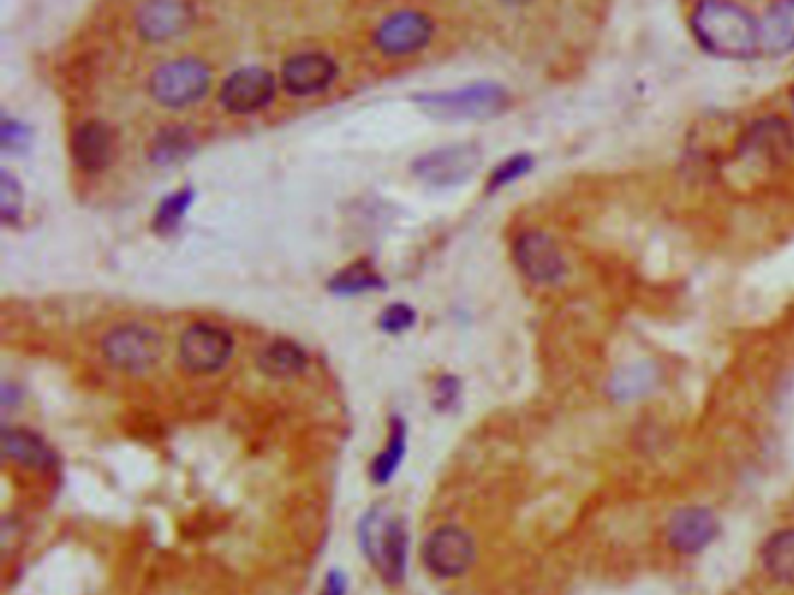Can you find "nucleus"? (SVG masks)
Instances as JSON below:
<instances>
[{
  "label": "nucleus",
  "mask_w": 794,
  "mask_h": 595,
  "mask_svg": "<svg viewBox=\"0 0 794 595\" xmlns=\"http://www.w3.org/2000/svg\"><path fill=\"white\" fill-rule=\"evenodd\" d=\"M371 289H382V277L368 266V264H357L349 266L343 272H338L334 279H331V291L343 293V295H353V293H364Z\"/></svg>",
  "instance_id": "4be33fe9"
},
{
  "label": "nucleus",
  "mask_w": 794,
  "mask_h": 595,
  "mask_svg": "<svg viewBox=\"0 0 794 595\" xmlns=\"http://www.w3.org/2000/svg\"><path fill=\"white\" fill-rule=\"evenodd\" d=\"M345 591H347L345 574L334 570V572H329V576H326V582H324L320 595H345Z\"/></svg>",
  "instance_id": "c756f323"
},
{
  "label": "nucleus",
  "mask_w": 794,
  "mask_h": 595,
  "mask_svg": "<svg viewBox=\"0 0 794 595\" xmlns=\"http://www.w3.org/2000/svg\"><path fill=\"white\" fill-rule=\"evenodd\" d=\"M0 142H3V147L8 149V152L26 149L28 142H31V130L26 126H22V124L5 119L3 128H0Z\"/></svg>",
  "instance_id": "cd10ccee"
},
{
  "label": "nucleus",
  "mask_w": 794,
  "mask_h": 595,
  "mask_svg": "<svg viewBox=\"0 0 794 595\" xmlns=\"http://www.w3.org/2000/svg\"><path fill=\"white\" fill-rule=\"evenodd\" d=\"M431 22L419 12H396L376 31V45L384 54H411L431 40Z\"/></svg>",
  "instance_id": "ddd939ff"
},
{
  "label": "nucleus",
  "mask_w": 794,
  "mask_h": 595,
  "mask_svg": "<svg viewBox=\"0 0 794 595\" xmlns=\"http://www.w3.org/2000/svg\"><path fill=\"white\" fill-rule=\"evenodd\" d=\"M697 43L727 61H750L762 51L760 24L734 0H699L690 16Z\"/></svg>",
  "instance_id": "f257e3e1"
},
{
  "label": "nucleus",
  "mask_w": 794,
  "mask_h": 595,
  "mask_svg": "<svg viewBox=\"0 0 794 595\" xmlns=\"http://www.w3.org/2000/svg\"><path fill=\"white\" fill-rule=\"evenodd\" d=\"M417 103L422 109L438 119H492L498 117L510 105V93L494 82H480L457 91L431 93L419 96Z\"/></svg>",
  "instance_id": "7ed1b4c3"
},
{
  "label": "nucleus",
  "mask_w": 794,
  "mask_h": 595,
  "mask_svg": "<svg viewBox=\"0 0 794 595\" xmlns=\"http://www.w3.org/2000/svg\"><path fill=\"white\" fill-rule=\"evenodd\" d=\"M192 152V138L184 128H163L152 144V161L171 165Z\"/></svg>",
  "instance_id": "5701e85b"
},
{
  "label": "nucleus",
  "mask_w": 794,
  "mask_h": 595,
  "mask_svg": "<svg viewBox=\"0 0 794 595\" xmlns=\"http://www.w3.org/2000/svg\"><path fill=\"white\" fill-rule=\"evenodd\" d=\"M361 549L387 584H401L408 570V530L392 510L376 508L359 524Z\"/></svg>",
  "instance_id": "f03ea898"
},
{
  "label": "nucleus",
  "mask_w": 794,
  "mask_h": 595,
  "mask_svg": "<svg viewBox=\"0 0 794 595\" xmlns=\"http://www.w3.org/2000/svg\"><path fill=\"white\" fill-rule=\"evenodd\" d=\"M275 96V80L264 68L235 70L221 86V103L235 115H252L262 109Z\"/></svg>",
  "instance_id": "f8f14e48"
},
{
  "label": "nucleus",
  "mask_w": 794,
  "mask_h": 595,
  "mask_svg": "<svg viewBox=\"0 0 794 595\" xmlns=\"http://www.w3.org/2000/svg\"><path fill=\"white\" fill-rule=\"evenodd\" d=\"M531 167H533V159L529 154H517V156L504 161L490 177V191H496V189H502V186H508L510 182L520 179L522 175H527L531 171Z\"/></svg>",
  "instance_id": "a878e982"
},
{
  "label": "nucleus",
  "mask_w": 794,
  "mask_h": 595,
  "mask_svg": "<svg viewBox=\"0 0 794 595\" xmlns=\"http://www.w3.org/2000/svg\"><path fill=\"white\" fill-rule=\"evenodd\" d=\"M515 266L537 287L560 284L566 277V258L560 245L543 231H525L513 245Z\"/></svg>",
  "instance_id": "0eeeda50"
},
{
  "label": "nucleus",
  "mask_w": 794,
  "mask_h": 595,
  "mask_svg": "<svg viewBox=\"0 0 794 595\" xmlns=\"http://www.w3.org/2000/svg\"><path fill=\"white\" fill-rule=\"evenodd\" d=\"M760 37L762 51L769 56L794 51V0H775L762 19Z\"/></svg>",
  "instance_id": "6ab92c4d"
},
{
  "label": "nucleus",
  "mask_w": 794,
  "mask_h": 595,
  "mask_svg": "<svg viewBox=\"0 0 794 595\" xmlns=\"http://www.w3.org/2000/svg\"><path fill=\"white\" fill-rule=\"evenodd\" d=\"M405 444H408V428H405L403 419L396 417L390 423V438H387L384 450L371 463V479L378 483V487H384V483L396 475L399 465L405 456Z\"/></svg>",
  "instance_id": "412c9836"
},
{
  "label": "nucleus",
  "mask_w": 794,
  "mask_h": 595,
  "mask_svg": "<svg viewBox=\"0 0 794 595\" xmlns=\"http://www.w3.org/2000/svg\"><path fill=\"white\" fill-rule=\"evenodd\" d=\"M506 3H510V5H525V3H529V0H506Z\"/></svg>",
  "instance_id": "7c9ffc66"
},
{
  "label": "nucleus",
  "mask_w": 794,
  "mask_h": 595,
  "mask_svg": "<svg viewBox=\"0 0 794 595\" xmlns=\"http://www.w3.org/2000/svg\"><path fill=\"white\" fill-rule=\"evenodd\" d=\"M424 565L440 580H452L471 570L477 558V547L471 533L459 526L436 528L424 542Z\"/></svg>",
  "instance_id": "6e6552de"
},
{
  "label": "nucleus",
  "mask_w": 794,
  "mask_h": 595,
  "mask_svg": "<svg viewBox=\"0 0 794 595\" xmlns=\"http://www.w3.org/2000/svg\"><path fill=\"white\" fill-rule=\"evenodd\" d=\"M72 159L84 173H101L113 159V133L103 121H87L72 133Z\"/></svg>",
  "instance_id": "dca6fc26"
},
{
  "label": "nucleus",
  "mask_w": 794,
  "mask_h": 595,
  "mask_svg": "<svg viewBox=\"0 0 794 595\" xmlns=\"http://www.w3.org/2000/svg\"><path fill=\"white\" fill-rule=\"evenodd\" d=\"M738 154L767 165H781L794 154V130L781 117L755 121L738 142Z\"/></svg>",
  "instance_id": "9b49d317"
},
{
  "label": "nucleus",
  "mask_w": 794,
  "mask_h": 595,
  "mask_svg": "<svg viewBox=\"0 0 794 595\" xmlns=\"http://www.w3.org/2000/svg\"><path fill=\"white\" fill-rule=\"evenodd\" d=\"M480 165V152L473 144L440 147L436 152L419 156L413 173L431 186H457L473 177Z\"/></svg>",
  "instance_id": "9d476101"
},
{
  "label": "nucleus",
  "mask_w": 794,
  "mask_h": 595,
  "mask_svg": "<svg viewBox=\"0 0 794 595\" xmlns=\"http://www.w3.org/2000/svg\"><path fill=\"white\" fill-rule=\"evenodd\" d=\"M720 533L723 524L720 516L706 505H682L671 512L664 526V542L678 556H701L709 551Z\"/></svg>",
  "instance_id": "39448f33"
},
{
  "label": "nucleus",
  "mask_w": 794,
  "mask_h": 595,
  "mask_svg": "<svg viewBox=\"0 0 794 595\" xmlns=\"http://www.w3.org/2000/svg\"><path fill=\"white\" fill-rule=\"evenodd\" d=\"M760 565L773 584L794 588V526L773 530L760 547Z\"/></svg>",
  "instance_id": "f3484780"
},
{
  "label": "nucleus",
  "mask_w": 794,
  "mask_h": 595,
  "mask_svg": "<svg viewBox=\"0 0 794 595\" xmlns=\"http://www.w3.org/2000/svg\"><path fill=\"white\" fill-rule=\"evenodd\" d=\"M161 349L159 332L140 324L117 326L103 340L105 361L128 375H142L152 370L161 359Z\"/></svg>",
  "instance_id": "20e7f679"
},
{
  "label": "nucleus",
  "mask_w": 794,
  "mask_h": 595,
  "mask_svg": "<svg viewBox=\"0 0 794 595\" xmlns=\"http://www.w3.org/2000/svg\"><path fill=\"white\" fill-rule=\"evenodd\" d=\"M413 324H415V310L408 305H401V303L387 307L380 316V328L392 335L408 330Z\"/></svg>",
  "instance_id": "bb28decb"
},
{
  "label": "nucleus",
  "mask_w": 794,
  "mask_h": 595,
  "mask_svg": "<svg viewBox=\"0 0 794 595\" xmlns=\"http://www.w3.org/2000/svg\"><path fill=\"white\" fill-rule=\"evenodd\" d=\"M336 63L326 54H299L283 68V84L294 96H312L336 80Z\"/></svg>",
  "instance_id": "2eb2a0df"
},
{
  "label": "nucleus",
  "mask_w": 794,
  "mask_h": 595,
  "mask_svg": "<svg viewBox=\"0 0 794 595\" xmlns=\"http://www.w3.org/2000/svg\"><path fill=\"white\" fill-rule=\"evenodd\" d=\"M192 10L182 0H147L138 10L136 24L145 40L165 43L187 31Z\"/></svg>",
  "instance_id": "4468645a"
},
{
  "label": "nucleus",
  "mask_w": 794,
  "mask_h": 595,
  "mask_svg": "<svg viewBox=\"0 0 794 595\" xmlns=\"http://www.w3.org/2000/svg\"><path fill=\"white\" fill-rule=\"evenodd\" d=\"M233 353L231 332L212 324H194L180 338V361L194 375H212Z\"/></svg>",
  "instance_id": "1a4fd4ad"
},
{
  "label": "nucleus",
  "mask_w": 794,
  "mask_h": 595,
  "mask_svg": "<svg viewBox=\"0 0 794 595\" xmlns=\"http://www.w3.org/2000/svg\"><path fill=\"white\" fill-rule=\"evenodd\" d=\"M3 450L10 460L24 465V468L49 470L57 465V454L49 450L41 435H35L28 428H5Z\"/></svg>",
  "instance_id": "a211bd4d"
},
{
  "label": "nucleus",
  "mask_w": 794,
  "mask_h": 595,
  "mask_svg": "<svg viewBox=\"0 0 794 595\" xmlns=\"http://www.w3.org/2000/svg\"><path fill=\"white\" fill-rule=\"evenodd\" d=\"M210 86V70L196 59H177L154 70L152 98L165 107H184L203 98Z\"/></svg>",
  "instance_id": "423d86ee"
},
{
  "label": "nucleus",
  "mask_w": 794,
  "mask_h": 595,
  "mask_svg": "<svg viewBox=\"0 0 794 595\" xmlns=\"http://www.w3.org/2000/svg\"><path fill=\"white\" fill-rule=\"evenodd\" d=\"M258 368H262L268 377L275 380H291L299 377L308 368V353L289 340L271 342L262 357H258Z\"/></svg>",
  "instance_id": "aec40b11"
},
{
  "label": "nucleus",
  "mask_w": 794,
  "mask_h": 595,
  "mask_svg": "<svg viewBox=\"0 0 794 595\" xmlns=\"http://www.w3.org/2000/svg\"><path fill=\"white\" fill-rule=\"evenodd\" d=\"M22 184L16 182L10 173H0V217L8 223L16 221L22 214Z\"/></svg>",
  "instance_id": "393cba45"
},
{
  "label": "nucleus",
  "mask_w": 794,
  "mask_h": 595,
  "mask_svg": "<svg viewBox=\"0 0 794 595\" xmlns=\"http://www.w3.org/2000/svg\"><path fill=\"white\" fill-rule=\"evenodd\" d=\"M459 398V382L454 377H440L434 388V405L438 409H448Z\"/></svg>",
  "instance_id": "c85d7f7f"
},
{
  "label": "nucleus",
  "mask_w": 794,
  "mask_h": 595,
  "mask_svg": "<svg viewBox=\"0 0 794 595\" xmlns=\"http://www.w3.org/2000/svg\"><path fill=\"white\" fill-rule=\"evenodd\" d=\"M792 112H794V93H792Z\"/></svg>",
  "instance_id": "2f4dec72"
},
{
  "label": "nucleus",
  "mask_w": 794,
  "mask_h": 595,
  "mask_svg": "<svg viewBox=\"0 0 794 595\" xmlns=\"http://www.w3.org/2000/svg\"><path fill=\"white\" fill-rule=\"evenodd\" d=\"M192 191L189 189H182L177 194H173L171 198H165L161 202V208L154 217V229L159 233H171L180 226V221L184 217V212L189 210V202H192Z\"/></svg>",
  "instance_id": "b1692460"
}]
</instances>
